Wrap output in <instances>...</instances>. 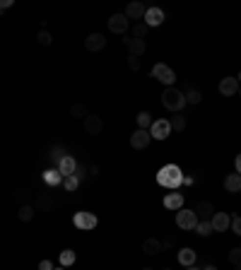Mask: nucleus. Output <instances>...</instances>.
Masks as SVG:
<instances>
[{
	"label": "nucleus",
	"mask_w": 241,
	"mask_h": 270,
	"mask_svg": "<svg viewBox=\"0 0 241 270\" xmlns=\"http://www.w3.org/2000/svg\"><path fill=\"white\" fill-rule=\"evenodd\" d=\"M186 270H198V268H195V266H191V268H186Z\"/></svg>",
	"instance_id": "44"
},
{
	"label": "nucleus",
	"mask_w": 241,
	"mask_h": 270,
	"mask_svg": "<svg viewBox=\"0 0 241 270\" xmlns=\"http://www.w3.org/2000/svg\"><path fill=\"white\" fill-rule=\"evenodd\" d=\"M229 263L232 266H241V248H232L229 251Z\"/></svg>",
	"instance_id": "34"
},
{
	"label": "nucleus",
	"mask_w": 241,
	"mask_h": 270,
	"mask_svg": "<svg viewBox=\"0 0 241 270\" xmlns=\"http://www.w3.org/2000/svg\"><path fill=\"white\" fill-rule=\"evenodd\" d=\"M203 270H217V268H215V266H208V268H203Z\"/></svg>",
	"instance_id": "42"
},
{
	"label": "nucleus",
	"mask_w": 241,
	"mask_h": 270,
	"mask_svg": "<svg viewBox=\"0 0 241 270\" xmlns=\"http://www.w3.org/2000/svg\"><path fill=\"white\" fill-rule=\"evenodd\" d=\"M176 224H179L181 229H195V224H198V215L193 210H186V208H181L179 212H176Z\"/></svg>",
	"instance_id": "5"
},
{
	"label": "nucleus",
	"mask_w": 241,
	"mask_h": 270,
	"mask_svg": "<svg viewBox=\"0 0 241 270\" xmlns=\"http://www.w3.org/2000/svg\"><path fill=\"white\" fill-rule=\"evenodd\" d=\"M36 41H39V44H44V46H48V44L53 41V36H51L46 29H41L39 34H36Z\"/></svg>",
	"instance_id": "33"
},
{
	"label": "nucleus",
	"mask_w": 241,
	"mask_h": 270,
	"mask_svg": "<svg viewBox=\"0 0 241 270\" xmlns=\"http://www.w3.org/2000/svg\"><path fill=\"white\" fill-rule=\"evenodd\" d=\"M210 224H212L215 232H227V229L232 227V217H229L227 212H215L212 220H210Z\"/></svg>",
	"instance_id": "11"
},
{
	"label": "nucleus",
	"mask_w": 241,
	"mask_h": 270,
	"mask_svg": "<svg viewBox=\"0 0 241 270\" xmlns=\"http://www.w3.org/2000/svg\"><path fill=\"white\" fill-rule=\"evenodd\" d=\"M82 125H85L87 135H99L104 130V121H101V116H96V114H90L87 119L82 121Z\"/></svg>",
	"instance_id": "10"
},
{
	"label": "nucleus",
	"mask_w": 241,
	"mask_h": 270,
	"mask_svg": "<svg viewBox=\"0 0 241 270\" xmlns=\"http://www.w3.org/2000/svg\"><path fill=\"white\" fill-rule=\"evenodd\" d=\"M58 261H60V266H63V268H68V266H72V263L77 261V256H75V251H70V248H65V251H60Z\"/></svg>",
	"instance_id": "23"
},
{
	"label": "nucleus",
	"mask_w": 241,
	"mask_h": 270,
	"mask_svg": "<svg viewBox=\"0 0 241 270\" xmlns=\"http://www.w3.org/2000/svg\"><path fill=\"white\" fill-rule=\"evenodd\" d=\"M164 208L179 212L181 208H183V196H181V193H169V196H164Z\"/></svg>",
	"instance_id": "16"
},
{
	"label": "nucleus",
	"mask_w": 241,
	"mask_h": 270,
	"mask_svg": "<svg viewBox=\"0 0 241 270\" xmlns=\"http://www.w3.org/2000/svg\"><path fill=\"white\" fill-rule=\"evenodd\" d=\"M195 232H198L200 237H210L215 229H212L210 220H198V224H195Z\"/></svg>",
	"instance_id": "26"
},
{
	"label": "nucleus",
	"mask_w": 241,
	"mask_h": 270,
	"mask_svg": "<svg viewBox=\"0 0 241 270\" xmlns=\"http://www.w3.org/2000/svg\"><path fill=\"white\" fill-rule=\"evenodd\" d=\"M162 270H169V268H162Z\"/></svg>",
	"instance_id": "49"
},
{
	"label": "nucleus",
	"mask_w": 241,
	"mask_h": 270,
	"mask_svg": "<svg viewBox=\"0 0 241 270\" xmlns=\"http://www.w3.org/2000/svg\"><path fill=\"white\" fill-rule=\"evenodd\" d=\"M195 215H198V220H212V215H215V205H212L210 200H203V203H198V208H195Z\"/></svg>",
	"instance_id": "18"
},
{
	"label": "nucleus",
	"mask_w": 241,
	"mask_h": 270,
	"mask_svg": "<svg viewBox=\"0 0 241 270\" xmlns=\"http://www.w3.org/2000/svg\"><path fill=\"white\" fill-rule=\"evenodd\" d=\"M75 169H77V159H75V157H70V154H65V157L58 162V172L63 174V176L75 174Z\"/></svg>",
	"instance_id": "15"
},
{
	"label": "nucleus",
	"mask_w": 241,
	"mask_h": 270,
	"mask_svg": "<svg viewBox=\"0 0 241 270\" xmlns=\"http://www.w3.org/2000/svg\"><path fill=\"white\" fill-rule=\"evenodd\" d=\"M162 104H164L167 111L179 114L181 109L186 106V94H183L179 87H167V90L162 92Z\"/></svg>",
	"instance_id": "1"
},
{
	"label": "nucleus",
	"mask_w": 241,
	"mask_h": 270,
	"mask_svg": "<svg viewBox=\"0 0 241 270\" xmlns=\"http://www.w3.org/2000/svg\"><path fill=\"white\" fill-rule=\"evenodd\" d=\"M176 256H179V263L183 266V268H191V266H195V258H198V253H195L193 248H181Z\"/></svg>",
	"instance_id": "17"
},
{
	"label": "nucleus",
	"mask_w": 241,
	"mask_h": 270,
	"mask_svg": "<svg viewBox=\"0 0 241 270\" xmlns=\"http://www.w3.org/2000/svg\"><path fill=\"white\" fill-rule=\"evenodd\" d=\"M39 270H53V263H51L48 258H44V261L39 263Z\"/></svg>",
	"instance_id": "38"
},
{
	"label": "nucleus",
	"mask_w": 241,
	"mask_h": 270,
	"mask_svg": "<svg viewBox=\"0 0 241 270\" xmlns=\"http://www.w3.org/2000/svg\"><path fill=\"white\" fill-rule=\"evenodd\" d=\"M128 68H130V70H140V58H135V56H128Z\"/></svg>",
	"instance_id": "36"
},
{
	"label": "nucleus",
	"mask_w": 241,
	"mask_h": 270,
	"mask_svg": "<svg viewBox=\"0 0 241 270\" xmlns=\"http://www.w3.org/2000/svg\"><path fill=\"white\" fill-rule=\"evenodd\" d=\"M109 29L114 31V34H125V31L130 29V22H128L125 15H111L109 17Z\"/></svg>",
	"instance_id": "9"
},
{
	"label": "nucleus",
	"mask_w": 241,
	"mask_h": 270,
	"mask_svg": "<svg viewBox=\"0 0 241 270\" xmlns=\"http://www.w3.org/2000/svg\"><path fill=\"white\" fill-rule=\"evenodd\" d=\"M143 270H154V268H143Z\"/></svg>",
	"instance_id": "47"
},
{
	"label": "nucleus",
	"mask_w": 241,
	"mask_h": 270,
	"mask_svg": "<svg viewBox=\"0 0 241 270\" xmlns=\"http://www.w3.org/2000/svg\"><path fill=\"white\" fill-rule=\"evenodd\" d=\"M34 212H36V208H34V205H20L17 217H20L22 222H31V220H34Z\"/></svg>",
	"instance_id": "25"
},
{
	"label": "nucleus",
	"mask_w": 241,
	"mask_h": 270,
	"mask_svg": "<svg viewBox=\"0 0 241 270\" xmlns=\"http://www.w3.org/2000/svg\"><path fill=\"white\" fill-rule=\"evenodd\" d=\"M145 49H147V44H145L143 39H130V41H128V51H130L128 56H135V58H140V56L145 53Z\"/></svg>",
	"instance_id": "19"
},
{
	"label": "nucleus",
	"mask_w": 241,
	"mask_h": 270,
	"mask_svg": "<svg viewBox=\"0 0 241 270\" xmlns=\"http://www.w3.org/2000/svg\"><path fill=\"white\" fill-rule=\"evenodd\" d=\"M135 121H138V128H143V130H150V125H152V116L147 114V111H140V114L135 116Z\"/></svg>",
	"instance_id": "27"
},
{
	"label": "nucleus",
	"mask_w": 241,
	"mask_h": 270,
	"mask_svg": "<svg viewBox=\"0 0 241 270\" xmlns=\"http://www.w3.org/2000/svg\"><path fill=\"white\" fill-rule=\"evenodd\" d=\"M36 210L51 212L53 210V198H51V196H39V200H36Z\"/></svg>",
	"instance_id": "24"
},
{
	"label": "nucleus",
	"mask_w": 241,
	"mask_h": 270,
	"mask_svg": "<svg viewBox=\"0 0 241 270\" xmlns=\"http://www.w3.org/2000/svg\"><path fill=\"white\" fill-rule=\"evenodd\" d=\"M75 176H77V179H82V176H85V167H80V164H77V169H75Z\"/></svg>",
	"instance_id": "40"
},
{
	"label": "nucleus",
	"mask_w": 241,
	"mask_h": 270,
	"mask_svg": "<svg viewBox=\"0 0 241 270\" xmlns=\"http://www.w3.org/2000/svg\"><path fill=\"white\" fill-rule=\"evenodd\" d=\"M147 31H150V27H147L145 22H135V27H133V39H143V41H145Z\"/></svg>",
	"instance_id": "28"
},
{
	"label": "nucleus",
	"mask_w": 241,
	"mask_h": 270,
	"mask_svg": "<svg viewBox=\"0 0 241 270\" xmlns=\"http://www.w3.org/2000/svg\"><path fill=\"white\" fill-rule=\"evenodd\" d=\"M237 94H239V97H241V85H239V92H237Z\"/></svg>",
	"instance_id": "45"
},
{
	"label": "nucleus",
	"mask_w": 241,
	"mask_h": 270,
	"mask_svg": "<svg viewBox=\"0 0 241 270\" xmlns=\"http://www.w3.org/2000/svg\"><path fill=\"white\" fill-rule=\"evenodd\" d=\"M237 80H239V85H241V73H239V75H237Z\"/></svg>",
	"instance_id": "43"
},
{
	"label": "nucleus",
	"mask_w": 241,
	"mask_h": 270,
	"mask_svg": "<svg viewBox=\"0 0 241 270\" xmlns=\"http://www.w3.org/2000/svg\"><path fill=\"white\" fill-rule=\"evenodd\" d=\"M44 179H46L48 186H56V183H63V174H60V172H46Z\"/></svg>",
	"instance_id": "30"
},
{
	"label": "nucleus",
	"mask_w": 241,
	"mask_h": 270,
	"mask_svg": "<svg viewBox=\"0 0 241 270\" xmlns=\"http://www.w3.org/2000/svg\"><path fill=\"white\" fill-rule=\"evenodd\" d=\"M106 46V39H104V34H90L87 39H85V49L92 51V53H96V51H101Z\"/></svg>",
	"instance_id": "14"
},
{
	"label": "nucleus",
	"mask_w": 241,
	"mask_h": 270,
	"mask_svg": "<svg viewBox=\"0 0 241 270\" xmlns=\"http://www.w3.org/2000/svg\"><path fill=\"white\" fill-rule=\"evenodd\" d=\"M7 7H12V0H0V10H7Z\"/></svg>",
	"instance_id": "41"
},
{
	"label": "nucleus",
	"mask_w": 241,
	"mask_h": 270,
	"mask_svg": "<svg viewBox=\"0 0 241 270\" xmlns=\"http://www.w3.org/2000/svg\"><path fill=\"white\" fill-rule=\"evenodd\" d=\"M77 186H80V179H77L75 174L63 176V188H65V191H77Z\"/></svg>",
	"instance_id": "29"
},
{
	"label": "nucleus",
	"mask_w": 241,
	"mask_h": 270,
	"mask_svg": "<svg viewBox=\"0 0 241 270\" xmlns=\"http://www.w3.org/2000/svg\"><path fill=\"white\" fill-rule=\"evenodd\" d=\"M237 270H241V266H237Z\"/></svg>",
	"instance_id": "48"
},
{
	"label": "nucleus",
	"mask_w": 241,
	"mask_h": 270,
	"mask_svg": "<svg viewBox=\"0 0 241 270\" xmlns=\"http://www.w3.org/2000/svg\"><path fill=\"white\" fill-rule=\"evenodd\" d=\"M15 198H17V203H20V205H27V191H24V188H17Z\"/></svg>",
	"instance_id": "35"
},
{
	"label": "nucleus",
	"mask_w": 241,
	"mask_h": 270,
	"mask_svg": "<svg viewBox=\"0 0 241 270\" xmlns=\"http://www.w3.org/2000/svg\"><path fill=\"white\" fill-rule=\"evenodd\" d=\"M232 229H234V234L241 237V217H234V220H232Z\"/></svg>",
	"instance_id": "37"
},
{
	"label": "nucleus",
	"mask_w": 241,
	"mask_h": 270,
	"mask_svg": "<svg viewBox=\"0 0 241 270\" xmlns=\"http://www.w3.org/2000/svg\"><path fill=\"white\" fill-rule=\"evenodd\" d=\"M152 135L150 130H143V128H138L133 135H130V145H133V150H145L147 145H150Z\"/></svg>",
	"instance_id": "8"
},
{
	"label": "nucleus",
	"mask_w": 241,
	"mask_h": 270,
	"mask_svg": "<svg viewBox=\"0 0 241 270\" xmlns=\"http://www.w3.org/2000/svg\"><path fill=\"white\" fill-rule=\"evenodd\" d=\"M72 224L77 227V229H82V232H87V229H94L96 224H99V220H96V215L94 212H75V217H72Z\"/></svg>",
	"instance_id": "4"
},
{
	"label": "nucleus",
	"mask_w": 241,
	"mask_h": 270,
	"mask_svg": "<svg viewBox=\"0 0 241 270\" xmlns=\"http://www.w3.org/2000/svg\"><path fill=\"white\" fill-rule=\"evenodd\" d=\"M200 99H203V94L198 90H188L186 92V104H200Z\"/></svg>",
	"instance_id": "31"
},
{
	"label": "nucleus",
	"mask_w": 241,
	"mask_h": 270,
	"mask_svg": "<svg viewBox=\"0 0 241 270\" xmlns=\"http://www.w3.org/2000/svg\"><path fill=\"white\" fill-rule=\"evenodd\" d=\"M239 92V80L237 77H222V82H219V94L222 97H234Z\"/></svg>",
	"instance_id": "12"
},
{
	"label": "nucleus",
	"mask_w": 241,
	"mask_h": 270,
	"mask_svg": "<svg viewBox=\"0 0 241 270\" xmlns=\"http://www.w3.org/2000/svg\"><path fill=\"white\" fill-rule=\"evenodd\" d=\"M152 77L159 80V82L167 85V87H174V82H176V73H174L167 63H157V65L152 68Z\"/></svg>",
	"instance_id": "3"
},
{
	"label": "nucleus",
	"mask_w": 241,
	"mask_h": 270,
	"mask_svg": "<svg viewBox=\"0 0 241 270\" xmlns=\"http://www.w3.org/2000/svg\"><path fill=\"white\" fill-rule=\"evenodd\" d=\"M224 188L229 191V193H239L241 191V174H229L227 179H224Z\"/></svg>",
	"instance_id": "21"
},
{
	"label": "nucleus",
	"mask_w": 241,
	"mask_h": 270,
	"mask_svg": "<svg viewBox=\"0 0 241 270\" xmlns=\"http://www.w3.org/2000/svg\"><path fill=\"white\" fill-rule=\"evenodd\" d=\"M162 248H164V246H162V241L159 239H145L143 241V251H145V256H157Z\"/></svg>",
	"instance_id": "20"
},
{
	"label": "nucleus",
	"mask_w": 241,
	"mask_h": 270,
	"mask_svg": "<svg viewBox=\"0 0 241 270\" xmlns=\"http://www.w3.org/2000/svg\"><path fill=\"white\" fill-rule=\"evenodd\" d=\"M169 125H171V130H183L186 128V119L183 116H171V121H169Z\"/></svg>",
	"instance_id": "32"
},
{
	"label": "nucleus",
	"mask_w": 241,
	"mask_h": 270,
	"mask_svg": "<svg viewBox=\"0 0 241 270\" xmlns=\"http://www.w3.org/2000/svg\"><path fill=\"white\" fill-rule=\"evenodd\" d=\"M145 12H147V7H145L140 0H133V2H128V5H125V12H123V15L128 17V22H130V20L143 22V20H145Z\"/></svg>",
	"instance_id": "7"
},
{
	"label": "nucleus",
	"mask_w": 241,
	"mask_h": 270,
	"mask_svg": "<svg viewBox=\"0 0 241 270\" xmlns=\"http://www.w3.org/2000/svg\"><path fill=\"white\" fill-rule=\"evenodd\" d=\"M70 116H72V119H87V116H90V109H87V104H82V101H77V104H72V106H70Z\"/></svg>",
	"instance_id": "22"
},
{
	"label": "nucleus",
	"mask_w": 241,
	"mask_h": 270,
	"mask_svg": "<svg viewBox=\"0 0 241 270\" xmlns=\"http://www.w3.org/2000/svg\"><path fill=\"white\" fill-rule=\"evenodd\" d=\"M150 135L154 138V140H167V138L171 135V125H169V121H164V119L152 121Z\"/></svg>",
	"instance_id": "6"
},
{
	"label": "nucleus",
	"mask_w": 241,
	"mask_h": 270,
	"mask_svg": "<svg viewBox=\"0 0 241 270\" xmlns=\"http://www.w3.org/2000/svg\"><path fill=\"white\" fill-rule=\"evenodd\" d=\"M147 27H159L162 22H164V10H159V7H147V12H145V20H143Z\"/></svg>",
	"instance_id": "13"
},
{
	"label": "nucleus",
	"mask_w": 241,
	"mask_h": 270,
	"mask_svg": "<svg viewBox=\"0 0 241 270\" xmlns=\"http://www.w3.org/2000/svg\"><path fill=\"white\" fill-rule=\"evenodd\" d=\"M181 181H183V174L176 164H167L164 169H159L157 174V183L164 186V188H179Z\"/></svg>",
	"instance_id": "2"
},
{
	"label": "nucleus",
	"mask_w": 241,
	"mask_h": 270,
	"mask_svg": "<svg viewBox=\"0 0 241 270\" xmlns=\"http://www.w3.org/2000/svg\"><path fill=\"white\" fill-rule=\"evenodd\" d=\"M234 169H237V174H241V152L234 157Z\"/></svg>",
	"instance_id": "39"
},
{
	"label": "nucleus",
	"mask_w": 241,
	"mask_h": 270,
	"mask_svg": "<svg viewBox=\"0 0 241 270\" xmlns=\"http://www.w3.org/2000/svg\"><path fill=\"white\" fill-rule=\"evenodd\" d=\"M53 270H65V268H63V266H60V268H53Z\"/></svg>",
	"instance_id": "46"
}]
</instances>
